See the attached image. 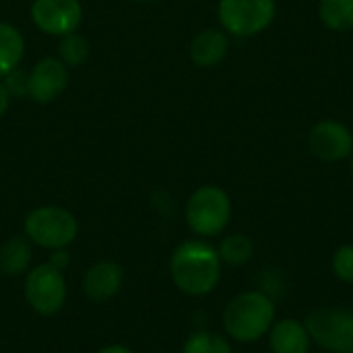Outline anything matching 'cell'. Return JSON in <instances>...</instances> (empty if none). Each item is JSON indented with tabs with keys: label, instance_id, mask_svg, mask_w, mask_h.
Here are the masks:
<instances>
[{
	"label": "cell",
	"instance_id": "9c48e42d",
	"mask_svg": "<svg viewBox=\"0 0 353 353\" xmlns=\"http://www.w3.org/2000/svg\"><path fill=\"white\" fill-rule=\"evenodd\" d=\"M308 147L323 161H343L353 153V132L337 120H323L308 132Z\"/></svg>",
	"mask_w": 353,
	"mask_h": 353
},
{
	"label": "cell",
	"instance_id": "603a6c76",
	"mask_svg": "<svg viewBox=\"0 0 353 353\" xmlns=\"http://www.w3.org/2000/svg\"><path fill=\"white\" fill-rule=\"evenodd\" d=\"M8 101H10V95L4 87V83H0V116H4V112L8 110Z\"/></svg>",
	"mask_w": 353,
	"mask_h": 353
},
{
	"label": "cell",
	"instance_id": "9a60e30c",
	"mask_svg": "<svg viewBox=\"0 0 353 353\" xmlns=\"http://www.w3.org/2000/svg\"><path fill=\"white\" fill-rule=\"evenodd\" d=\"M25 54V39L10 23H0V79L19 68Z\"/></svg>",
	"mask_w": 353,
	"mask_h": 353
},
{
	"label": "cell",
	"instance_id": "484cf974",
	"mask_svg": "<svg viewBox=\"0 0 353 353\" xmlns=\"http://www.w3.org/2000/svg\"><path fill=\"white\" fill-rule=\"evenodd\" d=\"M139 2H151V0H139Z\"/></svg>",
	"mask_w": 353,
	"mask_h": 353
},
{
	"label": "cell",
	"instance_id": "44dd1931",
	"mask_svg": "<svg viewBox=\"0 0 353 353\" xmlns=\"http://www.w3.org/2000/svg\"><path fill=\"white\" fill-rule=\"evenodd\" d=\"M27 81H29V72L14 68L4 77V87L10 97H27Z\"/></svg>",
	"mask_w": 353,
	"mask_h": 353
},
{
	"label": "cell",
	"instance_id": "8992f818",
	"mask_svg": "<svg viewBox=\"0 0 353 353\" xmlns=\"http://www.w3.org/2000/svg\"><path fill=\"white\" fill-rule=\"evenodd\" d=\"M304 327L310 339L329 352H353V312L343 308H316Z\"/></svg>",
	"mask_w": 353,
	"mask_h": 353
},
{
	"label": "cell",
	"instance_id": "3957f363",
	"mask_svg": "<svg viewBox=\"0 0 353 353\" xmlns=\"http://www.w3.org/2000/svg\"><path fill=\"white\" fill-rule=\"evenodd\" d=\"M23 228L29 242L48 250H60L70 246L79 234V221L74 219V215L54 205L33 209L25 217Z\"/></svg>",
	"mask_w": 353,
	"mask_h": 353
},
{
	"label": "cell",
	"instance_id": "ac0fdd59",
	"mask_svg": "<svg viewBox=\"0 0 353 353\" xmlns=\"http://www.w3.org/2000/svg\"><path fill=\"white\" fill-rule=\"evenodd\" d=\"M58 56L66 66H81L89 56V41L77 31L62 35L58 46Z\"/></svg>",
	"mask_w": 353,
	"mask_h": 353
},
{
	"label": "cell",
	"instance_id": "ba28073f",
	"mask_svg": "<svg viewBox=\"0 0 353 353\" xmlns=\"http://www.w3.org/2000/svg\"><path fill=\"white\" fill-rule=\"evenodd\" d=\"M31 19L39 31L62 37L79 29L83 6L79 0H33Z\"/></svg>",
	"mask_w": 353,
	"mask_h": 353
},
{
	"label": "cell",
	"instance_id": "2e32d148",
	"mask_svg": "<svg viewBox=\"0 0 353 353\" xmlns=\"http://www.w3.org/2000/svg\"><path fill=\"white\" fill-rule=\"evenodd\" d=\"M319 17L333 31H350L353 29V0H321Z\"/></svg>",
	"mask_w": 353,
	"mask_h": 353
},
{
	"label": "cell",
	"instance_id": "cb8c5ba5",
	"mask_svg": "<svg viewBox=\"0 0 353 353\" xmlns=\"http://www.w3.org/2000/svg\"><path fill=\"white\" fill-rule=\"evenodd\" d=\"M95 353H134L132 350H128L126 345H108V347H101L99 352Z\"/></svg>",
	"mask_w": 353,
	"mask_h": 353
},
{
	"label": "cell",
	"instance_id": "4316f807",
	"mask_svg": "<svg viewBox=\"0 0 353 353\" xmlns=\"http://www.w3.org/2000/svg\"><path fill=\"white\" fill-rule=\"evenodd\" d=\"M339 353H353V352H339Z\"/></svg>",
	"mask_w": 353,
	"mask_h": 353
},
{
	"label": "cell",
	"instance_id": "8fae6325",
	"mask_svg": "<svg viewBox=\"0 0 353 353\" xmlns=\"http://www.w3.org/2000/svg\"><path fill=\"white\" fill-rule=\"evenodd\" d=\"M124 271L114 261H99L87 269L83 277V292L93 302L112 300L122 288Z\"/></svg>",
	"mask_w": 353,
	"mask_h": 353
},
{
	"label": "cell",
	"instance_id": "277c9868",
	"mask_svg": "<svg viewBox=\"0 0 353 353\" xmlns=\"http://www.w3.org/2000/svg\"><path fill=\"white\" fill-rule=\"evenodd\" d=\"M232 217V201L219 186L196 188L186 203V223L203 238L221 234Z\"/></svg>",
	"mask_w": 353,
	"mask_h": 353
},
{
	"label": "cell",
	"instance_id": "5bb4252c",
	"mask_svg": "<svg viewBox=\"0 0 353 353\" xmlns=\"http://www.w3.org/2000/svg\"><path fill=\"white\" fill-rule=\"evenodd\" d=\"M31 244L23 236H12L0 246V271L8 277H19L31 267Z\"/></svg>",
	"mask_w": 353,
	"mask_h": 353
},
{
	"label": "cell",
	"instance_id": "5b68a950",
	"mask_svg": "<svg viewBox=\"0 0 353 353\" xmlns=\"http://www.w3.org/2000/svg\"><path fill=\"white\" fill-rule=\"evenodd\" d=\"M277 12L275 0H219L221 27L236 37H252L265 31Z\"/></svg>",
	"mask_w": 353,
	"mask_h": 353
},
{
	"label": "cell",
	"instance_id": "ffe728a7",
	"mask_svg": "<svg viewBox=\"0 0 353 353\" xmlns=\"http://www.w3.org/2000/svg\"><path fill=\"white\" fill-rule=\"evenodd\" d=\"M333 273L345 281V283H353V244L341 246L335 256H333Z\"/></svg>",
	"mask_w": 353,
	"mask_h": 353
},
{
	"label": "cell",
	"instance_id": "7402d4cb",
	"mask_svg": "<svg viewBox=\"0 0 353 353\" xmlns=\"http://www.w3.org/2000/svg\"><path fill=\"white\" fill-rule=\"evenodd\" d=\"M68 261H70V259H68V252H64V248H60V250H54V254L50 256L48 263H50L52 267H56V269L62 271V269L68 265Z\"/></svg>",
	"mask_w": 353,
	"mask_h": 353
},
{
	"label": "cell",
	"instance_id": "d6986e66",
	"mask_svg": "<svg viewBox=\"0 0 353 353\" xmlns=\"http://www.w3.org/2000/svg\"><path fill=\"white\" fill-rule=\"evenodd\" d=\"M182 353H234L228 339H223L217 333L199 331L190 335L182 347Z\"/></svg>",
	"mask_w": 353,
	"mask_h": 353
},
{
	"label": "cell",
	"instance_id": "30bf717a",
	"mask_svg": "<svg viewBox=\"0 0 353 353\" xmlns=\"http://www.w3.org/2000/svg\"><path fill=\"white\" fill-rule=\"evenodd\" d=\"M68 87V66L60 58H43L29 72L27 97L37 103L58 99Z\"/></svg>",
	"mask_w": 353,
	"mask_h": 353
},
{
	"label": "cell",
	"instance_id": "e0dca14e",
	"mask_svg": "<svg viewBox=\"0 0 353 353\" xmlns=\"http://www.w3.org/2000/svg\"><path fill=\"white\" fill-rule=\"evenodd\" d=\"M217 254L221 259V263L225 265H232V267H238V265H244L252 259L254 254V246L250 242L248 236L244 234H232L228 238L221 240L219 248H217Z\"/></svg>",
	"mask_w": 353,
	"mask_h": 353
},
{
	"label": "cell",
	"instance_id": "7c38bea8",
	"mask_svg": "<svg viewBox=\"0 0 353 353\" xmlns=\"http://www.w3.org/2000/svg\"><path fill=\"white\" fill-rule=\"evenodd\" d=\"M228 35L221 29H203L190 43V60L201 68L217 66L228 54Z\"/></svg>",
	"mask_w": 353,
	"mask_h": 353
},
{
	"label": "cell",
	"instance_id": "4fadbf2b",
	"mask_svg": "<svg viewBox=\"0 0 353 353\" xmlns=\"http://www.w3.org/2000/svg\"><path fill=\"white\" fill-rule=\"evenodd\" d=\"M269 345L273 353H308L310 335L304 323L296 319H283L271 327Z\"/></svg>",
	"mask_w": 353,
	"mask_h": 353
},
{
	"label": "cell",
	"instance_id": "6da1fadb",
	"mask_svg": "<svg viewBox=\"0 0 353 353\" xmlns=\"http://www.w3.org/2000/svg\"><path fill=\"white\" fill-rule=\"evenodd\" d=\"M170 275L186 296H207L221 279V259L209 242L186 240L170 259Z\"/></svg>",
	"mask_w": 353,
	"mask_h": 353
},
{
	"label": "cell",
	"instance_id": "d4e9b609",
	"mask_svg": "<svg viewBox=\"0 0 353 353\" xmlns=\"http://www.w3.org/2000/svg\"><path fill=\"white\" fill-rule=\"evenodd\" d=\"M352 174H353V153H352Z\"/></svg>",
	"mask_w": 353,
	"mask_h": 353
},
{
	"label": "cell",
	"instance_id": "52a82bcc",
	"mask_svg": "<svg viewBox=\"0 0 353 353\" xmlns=\"http://www.w3.org/2000/svg\"><path fill=\"white\" fill-rule=\"evenodd\" d=\"M25 298L29 306L41 316L60 312L66 302V281L62 271L50 263L29 269L25 279Z\"/></svg>",
	"mask_w": 353,
	"mask_h": 353
},
{
	"label": "cell",
	"instance_id": "7a4b0ae2",
	"mask_svg": "<svg viewBox=\"0 0 353 353\" xmlns=\"http://www.w3.org/2000/svg\"><path fill=\"white\" fill-rule=\"evenodd\" d=\"M275 321V304L263 292H244L236 296L223 310L225 333L240 341L252 343L267 335Z\"/></svg>",
	"mask_w": 353,
	"mask_h": 353
}]
</instances>
